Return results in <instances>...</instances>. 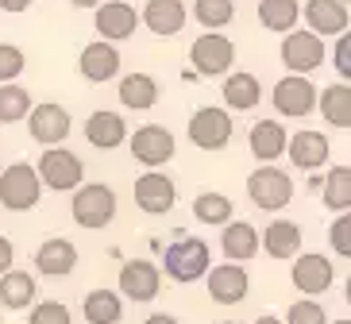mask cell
<instances>
[{"label": "cell", "instance_id": "obj_1", "mask_svg": "<svg viewBox=\"0 0 351 324\" xmlns=\"http://www.w3.org/2000/svg\"><path fill=\"white\" fill-rule=\"evenodd\" d=\"M116 209H120L116 189L104 186V182H85V186L73 189L70 216H73V224H77V228H85V232L108 228V224L116 220Z\"/></svg>", "mask_w": 351, "mask_h": 324}, {"label": "cell", "instance_id": "obj_2", "mask_svg": "<svg viewBox=\"0 0 351 324\" xmlns=\"http://www.w3.org/2000/svg\"><path fill=\"white\" fill-rule=\"evenodd\" d=\"M162 271H166L170 282L189 286V282H197V278H205V274L213 271V251H208V243L201 240V236H182V240H174L166 247Z\"/></svg>", "mask_w": 351, "mask_h": 324}, {"label": "cell", "instance_id": "obj_3", "mask_svg": "<svg viewBox=\"0 0 351 324\" xmlns=\"http://www.w3.org/2000/svg\"><path fill=\"white\" fill-rule=\"evenodd\" d=\"M43 197L39 166L32 162H12L0 170V205L8 212H32Z\"/></svg>", "mask_w": 351, "mask_h": 324}, {"label": "cell", "instance_id": "obj_4", "mask_svg": "<svg viewBox=\"0 0 351 324\" xmlns=\"http://www.w3.org/2000/svg\"><path fill=\"white\" fill-rule=\"evenodd\" d=\"M247 197H251L255 209L278 212V209H286L289 197H293V178H289L282 166H274V162H263L255 174H247Z\"/></svg>", "mask_w": 351, "mask_h": 324}, {"label": "cell", "instance_id": "obj_5", "mask_svg": "<svg viewBox=\"0 0 351 324\" xmlns=\"http://www.w3.org/2000/svg\"><path fill=\"white\" fill-rule=\"evenodd\" d=\"M39 178L47 189H54V193H73L77 186H85V162L82 155H73V151H66V147H47L39 155Z\"/></svg>", "mask_w": 351, "mask_h": 324}, {"label": "cell", "instance_id": "obj_6", "mask_svg": "<svg viewBox=\"0 0 351 324\" xmlns=\"http://www.w3.org/2000/svg\"><path fill=\"white\" fill-rule=\"evenodd\" d=\"M189 62H193L197 73H205V77H228L232 62H236V42L220 32H205L189 47Z\"/></svg>", "mask_w": 351, "mask_h": 324}, {"label": "cell", "instance_id": "obj_7", "mask_svg": "<svg viewBox=\"0 0 351 324\" xmlns=\"http://www.w3.org/2000/svg\"><path fill=\"white\" fill-rule=\"evenodd\" d=\"M128 147H132V158L139 162V166H147V170L166 166V162L174 158V151H178L170 127H162V124L135 127V136H128Z\"/></svg>", "mask_w": 351, "mask_h": 324}, {"label": "cell", "instance_id": "obj_8", "mask_svg": "<svg viewBox=\"0 0 351 324\" xmlns=\"http://www.w3.org/2000/svg\"><path fill=\"white\" fill-rule=\"evenodd\" d=\"M189 143L201 147V151H224L228 139H232V132H236V124H232V116L224 112V108L217 105H205L197 108L193 116H189Z\"/></svg>", "mask_w": 351, "mask_h": 324}, {"label": "cell", "instance_id": "obj_9", "mask_svg": "<svg viewBox=\"0 0 351 324\" xmlns=\"http://www.w3.org/2000/svg\"><path fill=\"white\" fill-rule=\"evenodd\" d=\"M289 282L293 290L305 293V297H320V293H328L332 282H336V266H332L328 255L320 251H301L289 266Z\"/></svg>", "mask_w": 351, "mask_h": 324}, {"label": "cell", "instance_id": "obj_10", "mask_svg": "<svg viewBox=\"0 0 351 324\" xmlns=\"http://www.w3.org/2000/svg\"><path fill=\"white\" fill-rule=\"evenodd\" d=\"M282 66L286 73H313L324 62V39L309 27H293L289 35H282Z\"/></svg>", "mask_w": 351, "mask_h": 324}, {"label": "cell", "instance_id": "obj_11", "mask_svg": "<svg viewBox=\"0 0 351 324\" xmlns=\"http://www.w3.org/2000/svg\"><path fill=\"white\" fill-rule=\"evenodd\" d=\"M270 101H274V112L289 116V120H301V116H309L313 108L320 105V93L305 73H286V77L274 85Z\"/></svg>", "mask_w": 351, "mask_h": 324}, {"label": "cell", "instance_id": "obj_12", "mask_svg": "<svg viewBox=\"0 0 351 324\" xmlns=\"http://www.w3.org/2000/svg\"><path fill=\"white\" fill-rule=\"evenodd\" d=\"M135 205L147 216H166V212L178 205V186L170 174H158V170H147L135 178Z\"/></svg>", "mask_w": 351, "mask_h": 324}, {"label": "cell", "instance_id": "obj_13", "mask_svg": "<svg viewBox=\"0 0 351 324\" xmlns=\"http://www.w3.org/2000/svg\"><path fill=\"white\" fill-rule=\"evenodd\" d=\"M205 286H208V297L217 305H239V301H247V293H251V274H247V266L224 259V266H213L205 274Z\"/></svg>", "mask_w": 351, "mask_h": 324}, {"label": "cell", "instance_id": "obj_14", "mask_svg": "<svg viewBox=\"0 0 351 324\" xmlns=\"http://www.w3.org/2000/svg\"><path fill=\"white\" fill-rule=\"evenodd\" d=\"M162 290V266H155L151 259H128L120 266V293L128 301H155Z\"/></svg>", "mask_w": 351, "mask_h": 324}, {"label": "cell", "instance_id": "obj_15", "mask_svg": "<svg viewBox=\"0 0 351 324\" xmlns=\"http://www.w3.org/2000/svg\"><path fill=\"white\" fill-rule=\"evenodd\" d=\"M139 23H143V16H139L128 0H104L101 8H97V16H93L97 35H101V39H108V42L132 39Z\"/></svg>", "mask_w": 351, "mask_h": 324}, {"label": "cell", "instance_id": "obj_16", "mask_svg": "<svg viewBox=\"0 0 351 324\" xmlns=\"http://www.w3.org/2000/svg\"><path fill=\"white\" fill-rule=\"evenodd\" d=\"M27 132L39 147H58L66 136H70V112H66L58 101H43V105L32 108L27 116Z\"/></svg>", "mask_w": 351, "mask_h": 324}, {"label": "cell", "instance_id": "obj_17", "mask_svg": "<svg viewBox=\"0 0 351 324\" xmlns=\"http://www.w3.org/2000/svg\"><path fill=\"white\" fill-rule=\"evenodd\" d=\"M301 20L309 23V32H317L320 39L324 35H343L348 32V0H305L301 4Z\"/></svg>", "mask_w": 351, "mask_h": 324}, {"label": "cell", "instance_id": "obj_18", "mask_svg": "<svg viewBox=\"0 0 351 324\" xmlns=\"http://www.w3.org/2000/svg\"><path fill=\"white\" fill-rule=\"evenodd\" d=\"M77 70H82L85 82H112L116 73H120V51H116V42L108 39H93L89 47H82V58H77Z\"/></svg>", "mask_w": 351, "mask_h": 324}, {"label": "cell", "instance_id": "obj_19", "mask_svg": "<svg viewBox=\"0 0 351 324\" xmlns=\"http://www.w3.org/2000/svg\"><path fill=\"white\" fill-rule=\"evenodd\" d=\"M139 16H143V27L158 39H170L189 23V8L182 0H147Z\"/></svg>", "mask_w": 351, "mask_h": 324}, {"label": "cell", "instance_id": "obj_20", "mask_svg": "<svg viewBox=\"0 0 351 324\" xmlns=\"http://www.w3.org/2000/svg\"><path fill=\"white\" fill-rule=\"evenodd\" d=\"M328 136L324 132H313V127H301V132H293L289 136V162L298 170H320L328 166Z\"/></svg>", "mask_w": 351, "mask_h": 324}, {"label": "cell", "instance_id": "obj_21", "mask_svg": "<svg viewBox=\"0 0 351 324\" xmlns=\"http://www.w3.org/2000/svg\"><path fill=\"white\" fill-rule=\"evenodd\" d=\"M85 143H93L97 151H116L120 143H128V120L120 112L97 108L85 120Z\"/></svg>", "mask_w": 351, "mask_h": 324}, {"label": "cell", "instance_id": "obj_22", "mask_svg": "<svg viewBox=\"0 0 351 324\" xmlns=\"http://www.w3.org/2000/svg\"><path fill=\"white\" fill-rule=\"evenodd\" d=\"M73 266H77V247H73V240H66V236L43 240V247L35 251V271H39L43 278H66Z\"/></svg>", "mask_w": 351, "mask_h": 324}, {"label": "cell", "instance_id": "obj_23", "mask_svg": "<svg viewBox=\"0 0 351 324\" xmlns=\"http://www.w3.org/2000/svg\"><path fill=\"white\" fill-rule=\"evenodd\" d=\"M220 247H224V259L247 262V259H255L258 247H263V232H258L255 224H247V220H228L224 232H220Z\"/></svg>", "mask_w": 351, "mask_h": 324}, {"label": "cell", "instance_id": "obj_24", "mask_svg": "<svg viewBox=\"0 0 351 324\" xmlns=\"http://www.w3.org/2000/svg\"><path fill=\"white\" fill-rule=\"evenodd\" d=\"M301 243H305V236H301V224H293V220H270L263 228V251L270 259H282V262L298 259Z\"/></svg>", "mask_w": 351, "mask_h": 324}, {"label": "cell", "instance_id": "obj_25", "mask_svg": "<svg viewBox=\"0 0 351 324\" xmlns=\"http://www.w3.org/2000/svg\"><path fill=\"white\" fill-rule=\"evenodd\" d=\"M247 147H251V155H255L258 162L282 158L289 151V136H286V127H282V120H258V124L251 127V136H247Z\"/></svg>", "mask_w": 351, "mask_h": 324}, {"label": "cell", "instance_id": "obj_26", "mask_svg": "<svg viewBox=\"0 0 351 324\" xmlns=\"http://www.w3.org/2000/svg\"><path fill=\"white\" fill-rule=\"evenodd\" d=\"M220 93H224V105H228V108L247 112V108H258V101H263V85H258L255 73L232 70V73H228V82L220 85Z\"/></svg>", "mask_w": 351, "mask_h": 324}, {"label": "cell", "instance_id": "obj_27", "mask_svg": "<svg viewBox=\"0 0 351 324\" xmlns=\"http://www.w3.org/2000/svg\"><path fill=\"white\" fill-rule=\"evenodd\" d=\"M120 105L132 108V112H147V108H155L158 105V82L151 77V73H124V82H120Z\"/></svg>", "mask_w": 351, "mask_h": 324}, {"label": "cell", "instance_id": "obj_28", "mask_svg": "<svg viewBox=\"0 0 351 324\" xmlns=\"http://www.w3.org/2000/svg\"><path fill=\"white\" fill-rule=\"evenodd\" d=\"M82 316L89 324H120L124 321V293L120 290H89L82 301Z\"/></svg>", "mask_w": 351, "mask_h": 324}, {"label": "cell", "instance_id": "obj_29", "mask_svg": "<svg viewBox=\"0 0 351 324\" xmlns=\"http://www.w3.org/2000/svg\"><path fill=\"white\" fill-rule=\"evenodd\" d=\"M35 274L27 271H8V274H0V305L4 309H32L35 305Z\"/></svg>", "mask_w": 351, "mask_h": 324}, {"label": "cell", "instance_id": "obj_30", "mask_svg": "<svg viewBox=\"0 0 351 324\" xmlns=\"http://www.w3.org/2000/svg\"><path fill=\"white\" fill-rule=\"evenodd\" d=\"M320 116L332 127H351V82H336L320 89Z\"/></svg>", "mask_w": 351, "mask_h": 324}, {"label": "cell", "instance_id": "obj_31", "mask_svg": "<svg viewBox=\"0 0 351 324\" xmlns=\"http://www.w3.org/2000/svg\"><path fill=\"white\" fill-rule=\"evenodd\" d=\"M193 216L208 228H224L228 220H236V205L228 193H217V189H208V193H197L193 197Z\"/></svg>", "mask_w": 351, "mask_h": 324}, {"label": "cell", "instance_id": "obj_32", "mask_svg": "<svg viewBox=\"0 0 351 324\" xmlns=\"http://www.w3.org/2000/svg\"><path fill=\"white\" fill-rule=\"evenodd\" d=\"M258 20L267 32L289 35L301 23V4L298 0H258Z\"/></svg>", "mask_w": 351, "mask_h": 324}, {"label": "cell", "instance_id": "obj_33", "mask_svg": "<svg viewBox=\"0 0 351 324\" xmlns=\"http://www.w3.org/2000/svg\"><path fill=\"white\" fill-rule=\"evenodd\" d=\"M320 197H324V209L351 212V166H332L328 174H324Z\"/></svg>", "mask_w": 351, "mask_h": 324}, {"label": "cell", "instance_id": "obj_34", "mask_svg": "<svg viewBox=\"0 0 351 324\" xmlns=\"http://www.w3.org/2000/svg\"><path fill=\"white\" fill-rule=\"evenodd\" d=\"M32 93L23 89V85L8 82L0 85V124H20V120H27L32 116Z\"/></svg>", "mask_w": 351, "mask_h": 324}, {"label": "cell", "instance_id": "obj_35", "mask_svg": "<svg viewBox=\"0 0 351 324\" xmlns=\"http://www.w3.org/2000/svg\"><path fill=\"white\" fill-rule=\"evenodd\" d=\"M193 16L201 27L220 32V27H228V23L236 20V4L232 0H193Z\"/></svg>", "mask_w": 351, "mask_h": 324}, {"label": "cell", "instance_id": "obj_36", "mask_svg": "<svg viewBox=\"0 0 351 324\" xmlns=\"http://www.w3.org/2000/svg\"><path fill=\"white\" fill-rule=\"evenodd\" d=\"M27 324H73V313L62 301H35L27 309Z\"/></svg>", "mask_w": 351, "mask_h": 324}, {"label": "cell", "instance_id": "obj_37", "mask_svg": "<svg viewBox=\"0 0 351 324\" xmlns=\"http://www.w3.org/2000/svg\"><path fill=\"white\" fill-rule=\"evenodd\" d=\"M286 324H332V321H328V313H324V305H320V301H313V297H301V301L289 305Z\"/></svg>", "mask_w": 351, "mask_h": 324}, {"label": "cell", "instance_id": "obj_38", "mask_svg": "<svg viewBox=\"0 0 351 324\" xmlns=\"http://www.w3.org/2000/svg\"><path fill=\"white\" fill-rule=\"evenodd\" d=\"M23 66H27V58H23L20 47H16V42H0V85L16 82L23 73Z\"/></svg>", "mask_w": 351, "mask_h": 324}, {"label": "cell", "instance_id": "obj_39", "mask_svg": "<svg viewBox=\"0 0 351 324\" xmlns=\"http://www.w3.org/2000/svg\"><path fill=\"white\" fill-rule=\"evenodd\" d=\"M328 243L336 255L351 259V212H336V220H332V228H328Z\"/></svg>", "mask_w": 351, "mask_h": 324}, {"label": "cell", "instance_id": "obj_40", "mask_svg": "<svg viewBox=\"0 0 351 324\" xmlns=\"http://www.w3.org/2000/svg\"><path fill=\"white\" fill-rule=\"evenodd\" d=\"M332 66L343 82H351V32L336 35V47H332Z\"/></svg>", "mask_w": 351, "mask_h": 324}, {"label": "cell", "instance_id": "obj_41", "mask_svg": "<svg viewBox=\"0 0 351 324\" xmlns=\"http://www.w3.org/2000/svg\"><path fill=\"white\" fill-rule=\"evenodd\" d=\"M12 262H16V247H12L8 236H0V274H8Z\"/></svg>", "mask_w": 351, "mask_h": 324}, {"label": "cell", "instance_id": "obj_42", "mask_svg": "<svg viewBox=\"0 0 351 324\" xmlns=\"http://www.w3.org/2000/svg\"><path fill=\"white\" fill-rule=\"evenodd\" d=\"M32 4H35V0H0V8L12 12V16H16V12H27Z\"/></svg>", "mask_w": 351, "mask_h": 324}, {"label": "cell", "instance_id": "obj_43", "mask_svg": "<svg viewBox=\"0 0 351 324\" xmlns=\"http://www.w3.org/2000/svg\"><path fill=\"white\" fill-rule=\"evenodd\" d=\"M143 324H182V321H178V316H170V313H151Z\"/></svg>", "mask_w": 351, "mask_h": 324}, {"label": "cell", "instance_id": "obj_44", "mask_svg": "<svg viewBox=\"0 0 351 324\" xmlns=\"http://www.w3.org/2000/svg\"><path fill=\"white\" fill-rule=\"evenodd\" d=\"M70 4H73V8H101V4H104V0H70Z\"/></svg>", "mask_w": 351, "mask_h": 324}, {"label": "cell", "instance_id": "obj_45", "mask_svg": "<svg viewBox=\"0 0 351 324\" xmlns=\"http://www.w3.org/2000/svg\"><path fill=\"white\" fill-rule=\"evenodd\" d=\"M255 324H286L282 316H274V313H263V316H255Z\"/></svg>", "mask_w": 351, "mask_h": 324}, {"label": "cell", "instance_id": "obj_46", "mask_svg": "<svg viewBox=\"0 0 351 324\" xmlns=\"http://www.w3.org/2000/svg\"><path fill=\"white\" fill-rule=\"evenodd\" d=\"M343 301L351 305V274H348V282H343Z\"/></svg>", "mask_w": 351, "mask_h": 324}, {"label": "cell", "instance_id": "obj_47", "mask_svg": "<svg viewBox=\"0 0 351 324\" xmlns=\"http://www.w3.org/2000/svg\"><path fill=\"white\" fill-rule=\"evenodd\" d=\"M332 324H351V316H343V321H332Z\"/></svg>", "mask_w": 351, "mask_h": 324}, {"label": "cell", "instance_id": "obj_48", "mask_svg": "<svg viewBox=\"0 0 351 324\" xmlns=\"http://www.w3.org/2000/svg\"><path fill=\"white\" fill-rule=\"evenodd\" d=\"M0 170H4V155H0Z\"/></svg>", "mask_w": 351, "mask_h": 324}, {"label": "cell", "instance_id": "obj_49", "mask_svg": "<svg viewBox=\"0 0 351 324\" xmlns=\"http://www.w3.org/2000/svg\"><path fill=\"white\" fill-rule=\"evenodd\" d=\"M220 324H236V321H220Z\"/></svg>", "mask_w": 351, "mask_h": 324}]
</instances>
